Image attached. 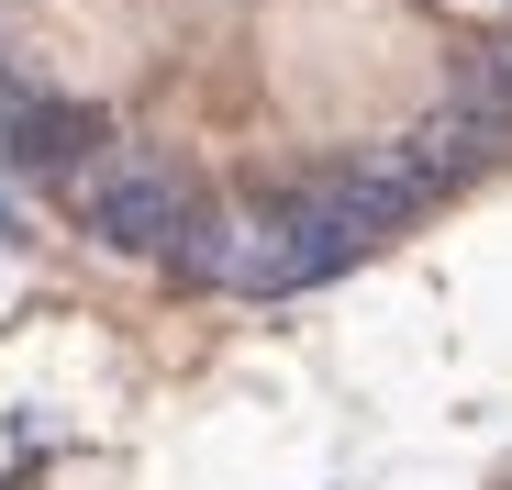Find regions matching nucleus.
Masks as SVG:
<instances>
[{
    "instance_id": "f257e3e1",
    "label": "nucleus",
    "mask_w": 512,
    "mask_h": 490,
    "mask_svg": "<svg viewBox=\"0 0 512 490\" xmlns=\"http://www.w3.org/2000/svg\"><path fill=\"white\" fill-rule=\"evenodd\" d=\"M190 212H201V179L179 156H156V145H112L101 179L78 190V223H90V245H112V257H167Z\"/></svg>"
},
{
    "instance_id": "f03ea898",
    "label": "nucleus",
    "mask_w": 512,
    "mask_h": 490,
    "mask_svg": "<svg viewBox=\"0 0 512 490\" xmlns=\"http://www.w3.org/2000/svg\"><path fill=\"white\" fill-rule=\"evenodd\" d=\"M156 268H167V279H190V290L268 301V268H279V212H268V201H201Z\"/></svg>"
},
{
    "instance_id": "7ed1b4c3",
    "label": "nucleus",
    "mask_w": 512,
    "mask_h": 490,
    "mask_svg": "<svg viewBox=\"0 0 512 490\" xmlns=\"http://www.w3.org/2000/svg\"><path fill=\"white\" fill-rule=\"evenodd\" d=\"M0 156L34 179V190H67L90 156H112V112H90V101H34V90H12V112H0Z\"/></svg>"
},
{
    "instance_id": "20e7f679",
    "label": "nucleus",
    "mask_w": 512,
    "mask_h": 490,
    "mask_svg": "<svg viewBox=\"0 0 512 490\" xmlns=\"http://www.w3.org/2000/svg\"><path fill=\"white\" fill-rule=\"evenodd\" d=\"M0 245H23V223H12V201H0Z\"/></svg>"
}]
</instances>
